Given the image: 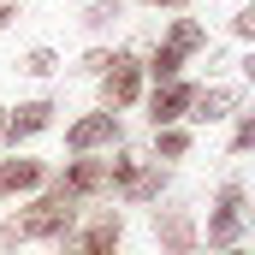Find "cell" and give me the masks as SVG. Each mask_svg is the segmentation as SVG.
I'll return each mask as SVG.
<instances>
[{
    "mask_svg": "<svg viewBox=\"0 0 255 255\" xmlns=\"http://www.w3.org/2000/svg\"><path fill=\"white\" fill-rule=\"evenodd\" d=\"M101 101H107L113 113L142 101V60H136V54H113V65L101 71Z\"/></svg>",
    "mask_w": 255,
    "mask_h": 255,
    "instance_id": "4",
    "label": "cell"
},
{
    "mask_svg": "<svg viewBox=\"0 0 255 255\" xmlns=\"http://www.w3.org/2000/svg\"><path fill=\"white\" fill-rule=\"evenodd\" d=\"M0 130H6V107H0Z\"/></svg>",
    "mask_w": 255,
    "mask_h": 255,
    "instance_id": "25",
    "label": "cell"
},
{
    "mask_svg": "<svg viewBox=\"0 0 255 255\" xmlns=\"http://www.w3.org/2000/svg\"><path fill=\"white\" fill-rule=\"evenodd\" d=\"M160 190H166V172H160V166H136L125 184H119V196H125V202H154Z\"/></svg>",
    "mask_w": 255,
    "mask_h": 255,
    "instance_id": "12",
    "label": "cell"
},
{
    "mask_svg": "<svg viewBox=\"0 0 255 255\" xmlns=\"http://www.w3.org/2000/svg\"><path fill=\"white\" fill-rule=\"evenodd\" d=\"M113 18H119V0H95V6L83 12V24H89V30H107Z\"/></svg>",
    "mask_w": 255,
    "mask_h": 255,
    "instance_id": "17",
    "label": "cell"
},
{
    "mask_svg": "<svg viewBox=\"0 0 255 255\" xmlns=\"http://www.w3.org/2000/svg\"><path fill=\"white\" fill-rule=\"evenodd\" d=\"M77 208H83V202H71L65 190H42L36 202H24L18 214L0 220V244L18 250V244H36V238H65V232L77 226Z\"/></svg>",
    "mask_w": 255,
    "mask_h": 255,
    "instance_id": "1",
    "label": "cell"
},
{
    "mask_svg": "<svg viewBox=\"0 0 255 255\" xmlns=\"http://www.w3.org/2000/svg\"><path fill=\"white\" fill-rule=\"evenodd\" d=\"M244 77H250V83H255V54H250V60H244Z\"/></svg>",
    "mask_w": 255,
    "mask_h": 255,
    "instance_id": "22",
    "label": "cell"
},
{
    "mask_svg": "<svg viewBox=\"0 0 255 255\" xmlns=\"http://www.w3.org/2000/svg\"><path fill=\"white\" fill-rule=\"evenodd\" d=\"M160 255H190V250H160Z\"/></svg>",
    "mask_w": 255,
    "mask_h": 255,
    "instance_id": "24",
    "label": "cell"
},
{
    "mask_svg": "<svg viewBox=\"0 0 255 255\" xmlns=\"http://www.w3.org/2000/svg\"><path fill=\"white\" fill-rule=\"evenodd\" d=\"M232 148H238V154H250V148H255V113H250L238 130H232Z\"/></svg>",
    "mask_w": 255,
    "mask_h": 255,
    "instance_id": "18",
    "label": "cell"
},
{
    "mask_svg": "<svg viewBox=\"0 0 255 255\" xmlns=\"http://www.w3.org/2000/svg\"><path fill=\"white\" fill-rule=\"evenodd\" d=\"M190 95H196V83H178V77L160 83V89L148 95V119H154V130H160V125H178V119L190 113Z\"/></svg>",
    "mask_w": 255,
    "mask_h": 255,
    "instance_id": "9",
    "label": "cell"
},
{
    "mask_svg": "<svg viewBox=\"0 0 255 255\" xmlns=\"http://www.w3.org/2000/svg\"><path fill=\"white\" fill-rule=\"evenodd\" d=\"M232 107H238V89L214 83V89H196V95H190V113H184V119H196V125H214V119H226Z\"/></svg>",
    "mask_w": 255,
    "mask_h": 255,
    "instance_id": "10",
    "label": "cell"
},
{
    "mask_svg": "<svg viewBox=\"0 0 255 255\" xmlns=\"http://www.w3.org/2000/svg\"><path fill=\"white\" fill-rule=\"evenodd\" d=\"M107 65H113V54H107V48H95V54H89V60H83V71H89V77H101V71H107Z\"/></svg>",
    "mask_w": 255,
    "mask_h": 255,
    "instance_id": "20",
    "label": "cell"
},
{
    "mask_svg": "<svg viewBox=\"0 0 255 255\" xmlns=\"http://www.w3.org/2000/svg\"><path fill=\"white\" fill-rule=\"evenodd\" d=\"M65 148H71V154L119 148V113H113V107H101V113H83L77 125H65Z\"/></svg>",
    "mask_w": 255,
    "mask_h": 255,
    "instance_id": "5",
    "label": "cell"
},
{
    "mask_svg": "<svg viewBox=\"0 0 255 255\" xmlns=\"http://www.w3.org/2000/svg\"><path fill=\"white\" fill-rule=\"evenodd\" d=\"M238 232H244V190L226 184L220 202H214V214H208V244H214V250H232Z\"/></svg>",
    "mask_w": 255,
    "mask_h": 255,
    "instance_id": "6",
    "label": "cell"
},
{
    "mask_svg": "<svg viewBox=\"0 0 255 255\" xmlns=\"http://www.w3.org/2000/svg\"><path fill=\"white\" fill-rule=\"evenodd\" d=\"M119 232H125L119 208H95L83 226H71L60 238V255H119Z\"/></svg>",
    "mask_w": 255,
    "mask_h": 255,
    "instance_id": "2",
    "label": "cell"
},
{
    "mask_svg": "<svg viewBox=\"0 0 255 255\" xmlns=\"http://www.w3.org/2000/svg\"><path fill=\"white\" fill-rule=\"evenodd\" d=\"M154 154H160V160H184V154H190V130L160 125V130H154Z\"/></svg>",
    "mask_w": 255,
    "mask_h": 255,
    "instance_id": "14",
    "label": "cell"
},
{
    "mask_svg": "<svg viewBox=\"0 0 255 255\" xmlns=\"http://www.w3.org/2000/svg\"><path fill=\"white\" fill-rule=\"evenodd\" d=\"M6 24H12V0H0V30H6Z\"/></svg>",
    "mask_w": 255,
    "mask_h": 255,
    "instance_id": "21",
    "label": "cell"
},
{
    "mask_svg": "<svg viewBox=\"0 0 255 255\" xmlns=\"http://www.w3.org/2000/svg\"><path fill=\"white\" fill-rule=\"evenodd\" d=\"M54 125V101H18V107H6V130H0V142H30V136H42V130Z\"/></svg>",
    "mask_w": 255,
    "mask_h": 255,
    "instance_id": "8",
    "label": "cell"
},
{
    "mask_svg": "<svg viewBox=\"0 0 255 255\" xmlns=\"http://www.w3.org/2000/svg\"><path fill=\"white\" fill-rule=\"evenodd\" d=\"M142 6H184V0H142Z\"/></svg>",
    "mask_w": 255,
    "mask_h": 255,
    "instance_id": "23",
    "label": "cell"
},
{
    "mask_svg": "<svg viewBox=\"0 0 255 255\" xmlns=\"http://www.w3.org/2000/svg\"><path fill=\"white\" fill-rule=\"evenodd\" d=\"M232 30H238L244 42H255V0H250V6H244V12H238V18H232Z\"/></svg>",
    "mask_w": 255,
    "mask_h": 255,
    "instance_id": "19",
    "label": "cell"
},
{
    "mask_svg": "<svg viewBox=\"0 0 255 255\" xmlns=\"http://www.w3.org/2000/svg\"><path fill=\"white\" fill-rule=\"evenodd\" d=\"M154 238H166V250H190L196 244L190 214H184V208H160V214H154Z\"/></svg>",
    "mask_w": 255,
    "mask_h": 255,
    "instance_id": "11",
    "label": "cell"
},
{
    "mask_svg": "<svg viewBox=\"0 0 255 255\" xmlns=\"http://www.w3.org/2000/svg\"><path fill=\"white\" fill-rule=\"evenodd\" d=\"M202 42H208V36H202V24H196V18H178V24L166 30V48H172V54H184V60H190Z\"/></svg>",
    "mask_w": 255,
    "mask_h": 255,
    "instance_id": "13",
    "label": "cell"
},
{
    "mask_svg": "<svg viewBox=\"0 0 255 255\" xmlns=\"http://www.w3.org/2000/svg\"><path fill=\"white\" fill-rule=\"evenodd\" d=\"M54 190H65L71 202H95V196L113 190V172H107V160H89V154H77V160H65V172L54 178Z\"/></svg>",
    "mask_w": 255,
    "mask_h": 255,
    "instance_id": "3",
    "label": "cell"
},
{
    "mask_svg": "<svg viewBox=\"0 0 255 255\" xmlns=\"http://www.w3.org/2000/svg\"><path fill=\"white\" fill-rule=\"evenodd\" d=\"M18 71H30V77H54V71H60V54H54V48H30V54L18 60Z\"/></svg>",
    "mask_w": 255,
    "mask_h": 255,
    "instance_id": "15",
    "label": "cell"
},
{
    "mask_svg": "<svg viewBox=\"0 0 255 255\" xmlns=\"http://www.w3.org/2000/svg\"><path fill=\"white\" fill-rule=\"evenodd\" d=\"M178 65H184V54H172V48H154L148 71H154V83H172V77H178Z\"/></svg>",
    "mask_w": 255,
    "mask_h": 255,
    "instance_id": "16",
    "label": "cell"
},
{
    "mask_svg": "<svg viewBox=\"0 0 255 255\" xmlns=\"http://www.w3.org/2000/svg\"><path fill=\"white\" fill-rule=\"evenodd\" d=\"M42 184H48V166H42V160H30V154L0 160V208H6L12 196H36Z\"/></svg>",
    "mask_w": 255,
    "mask_h": 255,
    "instance_id": "7",
    "label": "cell"
}]
</instances>
